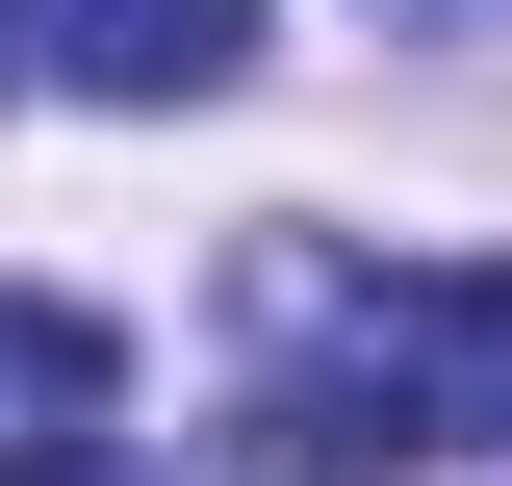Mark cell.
Returning <instances> with one entry per match:
<instances>
[{
	"instance_id": "obj_1",
	"label": "cell",
	"mask_w": 512,
	"mask_h": 486,
	"mask_svg": "<svg viewBox=\"0 0 512 486\" xmlns=\"http://www.w3.org/2000/svg\"><path fill=\"white\" fill-rule=\"evenodd\" d=\"M461 435H512V256L359 282V307H308V333L231 384L256 486H410V461H461Z\"/></svg>"
},
{
	"instance_id": "obj_4",
	"label": "cell",
	"mask_w": 512,
	"mask_h": 486,
	"mask_svg": "<svg viewBox=\"0 0 512 486\" xmlns=\"http://www.w3.org/2000/svg\"><path fill=\"white\" fill-rule=\"evenodd\" d=\"M410 26H487V0H410Z\"/></svg>"
},
{
	"instance_id": "obj_2",
	"label": "cell",
	"mask_w": 512,
	"mask_h": 486,
	"mask_svg": "<svg viewBox=\"0 0 512 486\" xmlns=\"http://www.w3.org/2000/svg\"><path fill=\"white\" fill-rule=\"evenodd\" d=\"M103 435H128V333L52 307V282H0V486H77Z\"/></svg>"
},
{
	"instance_id": "obj_3",
	"label": "cell",
	"mask_w": 512,
	"mask_h": 486,
	"mask_svg": "<svg viewBox=\"0 0 512 486\" xmlns=\"http://www.w3.org/2000/svg\"><path fill=\"white\" fill-rule=\"evenodd\" d=\"M26 52L77 103H231L256 77V0H26Z\"/></svg>"
}]
</instances>
